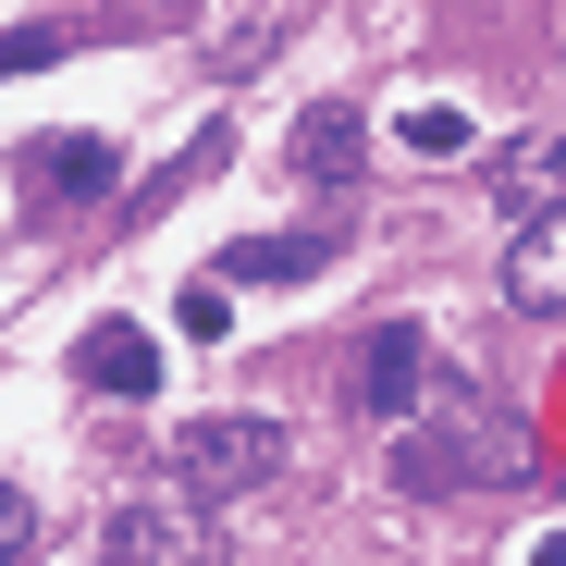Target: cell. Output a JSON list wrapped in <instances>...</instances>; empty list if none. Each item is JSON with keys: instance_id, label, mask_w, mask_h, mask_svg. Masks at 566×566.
<instances>
[{"instance_id": "cell-1", "label": "cell", "mask_w": 566, "mask_h": 566, "mask_svg": "<svg viewBox=\"0 0 566 566\" xmlns=\"http://www.w3.org/2000/svg\"><path fill=\"white\" fill-rule=\"evenodd\" d=\"M395 481L407 493H455V481L505 493V481H530V431L517 419H431V431L395 443Z\"/></svg>"}, {"instance_id": "cell-2", "label": "cell", "mask_w": 566, "mask_h": 566, "mask_svg": "<svg viewBox=\"0 0 566 566\" xmlns=\"http://www.w3.org/2000/svg\"><path fill=\"white\" fill-rule=\"evenodd\" d=\"M271 468H283V431H271V419H185V431H172V493H185V505L259 493Z\"/></svg>"}, {"instance_id": "cell-3", "label": "cell", "mask_w": 566, "mask_h": 566, "mask_svg": "<svg viewBox=\"0 0 566 566\" xmlns=\"http://www.w3.org/2000/svg\"><path fill=\"white\" fill-rule=\"evenodd\" d=\"M112 566H222V517L185 493H124L112 505Z\"/></svg>"}, {"instance_id": "cell-4", "label": "cell", "mask_w": 566, "mask_h": 566, "mask_svg": "<svg viewBox=\"0 0 566 566\" xmlns=\"http://www.w3.org/2000/svg\"><path fill=\"white\" fill-rule=\"evenodd\" d=\"M419 369H431L419 321H382V333H357V369H345V395H357V419H407V395H419Z\"/></svg>"}, {"instance_id": "cell-5", "label": "cell", "mask_w": 566, "mask_h": 566, "mask_svg": "<svg viewBox=\"0 0 566 566\" xmlns=\"http://www.w3.org/2000/svg\"><path fill=\"white\" fill-rule=\"evenodd\" d=\"M74 369L99 382L112 407H136V395H160V345L136 333V321H86V345H74Z\"/></svg>"}, {"instance_id": "cell-6", "label": "cell", "mask_w": 566, "mask_h": 566, "mask_svg": "<svg viewBox=\"0 0 566 566\" xmlns=\"http://www.w3.org/2000/svg\"><path fill=\"white\" fill-rule=\"evenodd\" d=\"M505 296H517L530 321H554V308H566V222H554V210L505 234Z\"/></svg>"}, {"instance_id": "cell-7", "label": "cell", "mask_w": 566, "mask_h": 566, "mask_svg": "<svg viewBox=\"0 0 566 566\" xmlns=\"http://www.w3.org/2000/svg\"><path fill=\"white\" fill-rule=\"evenodd\" d=\"M25 185H38V198H112V185H124V148H112V136H38Z\"/></svg>"}, {"instance_id": "cell-8", "label": "cell", "mask_w": 566, "mask_h": 566, "mask_svg": "<svg viewBox=\"0 0 566 566\" xmlns=\"http://www.w3.org/2000/svg\"><path fill=\"white\" fill-rule=\"evenodd\" d=\"M333 247L345 234H247V247H222V283H308V271H333Z\"/></svg>"}, {"instance_id": "cell-9", "label": "cell", "mask_w": 566, "mask_h": 566, "mask_svg": "<svg viewBox=\"0 0 566 566\" xmlns=\"http://www.w3.org/2000/svg\"><path fill=\"white\" fill-rule=\"evenodd\" d=\"M554 172H566V148H554V136H517V148L493 160V185H505V210H517V222H542V210H554Z\"/></svg>"}, {"instance_id": "cell-10", "label": "cell", "mask_w": 566, "mask_h": 566, "mask_svg": "<svg viewBox=\"0 0 566 566\" xmlns=\"http://www.w3.org/2000/svg\"><path fill=\"white\" fill-rule=\"evenodd\" d=\"M296 160H308L321 185H345V172H357V112H308V124H296Z\"/></svg>"}, {"instance_id": "cell-11", "label": "cell", "mask_w": 566, "mask_h": 566, "mask_svg": "<svg viewBox=\"0 0 566 566\" xmlns=\"http://www.w3.org/2000/svg\"><path fill=\"white\" fill-rule=\"evenodd\" d=\"M395 136H407L419 160H468V112H443V99H419V112H407Z\"/></svg>"}, {"instance_id": "cell-12", "label": "cell", "mask_w": 566, "mask_h": 566, "mask_svg": "<svg viewBox=\"0 0 566 566\" xmlns=\"http://www.w3.org/2000/svg\"><path fill=\"white\" fill-rule=\"evenodd\" d=\"M25 554H38V505L0 481V566H25Z\"/></svg>"}, {"instance_id": "cell-13", "label": "cell", "mask_w": 566, "mask_h": 566, "mask_svg": "<svg viewBox=\"0 0 566 566\" xmlns=\"http://www.w3.org/2000/svg\"><path fill=\"white\" fill-rule=\"evenodd\" d=\"M38 62H62V38H50V25H13V38H0V74H38Z\"/></svg>"}, {"instance_id": "cell-14", "label": "cell", "mask_w": 566, "mask_h": 566, "mask_svg": "<svg viewBox=\"0 0 566 566\" xmlns=\"http://www.w3.org/2000/svg\"><path fill=\"white\" fill-rule=\"evenodd\" d=\"M530 566H566V542H530Z\"/></svg>"}]
</instances>
